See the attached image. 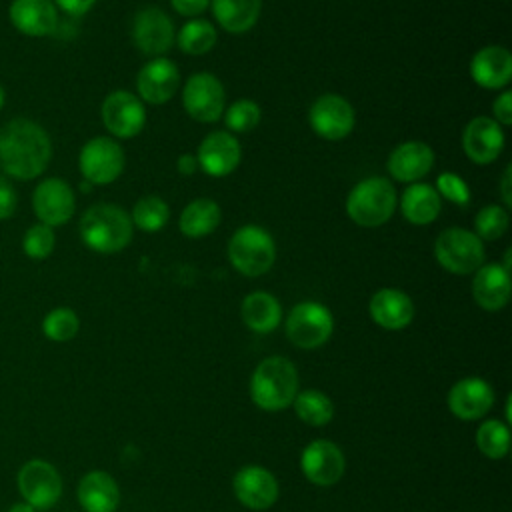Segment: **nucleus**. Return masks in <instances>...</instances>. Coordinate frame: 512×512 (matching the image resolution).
<instances>
[{"label":"nucleus","mask_w":512,"mask_h":512,"mask_svg":"<svg viewBox=\"0 0 512 512\" xmlns=\"http://www.w3.org/2000/svg\"><path fill=\"white\" fill-rule=\"evenodd\" d=\"M52 158V140L34 120L14 118L0 130V168L16 180L40 176Z\"/></svg>","instance_id":"obj_1"},{"label":"nucleus","mask_w":512,"mask_h":512,"mask_svg":"<svg viewBox=\"0 0 512 512\" xmlns=\"http://www.w3.org/2000/svg\"><path fill=\"white\" fill-rule=\"evenodd\" d=\"M298 394V370L284 356L264 358L250 378L252 402L266 410L278 412L292 404Z\"/></svg>","instance_id":"obj_2"},{"label":"nucleus","mask_w":512,"mask_h":512,"mask_svg":"<svg viewBox=\"0 0 512 512\" xmlns=\"http://www.w3.org/2000/svg\"><path fill=\"white\" fill-rule=\"evenodd\" d=\"M132 220L126 210L114 204H94L80 218L82 242L100 254L124 250L132 240Z\"/></svg>","instance_id":"obj_3"},{"label":"nucleus","mask_w":512,"mask_h":512,"mask_svg":"<svg viewBox=\"0 0 512 512\" xmlns=\"http://www.w3.org/2000/svg\"><path fill=\"white\" fill-rule=\"evenodd\" d=\"M396 204L398 196L394 184L382 176H370L348 192L346 214L358 226L376 228L392 218Z\"/></svg>","instance_id":"obj_4"},{"label":"nucleus","mask_w":512,"mask_h":512,"mask_svg":"<svg viewBox=\"0 0 512 512\" xmlns=\"http://www.w3.org/2000/svg\"><path fill=\"white\" fill-rule=\"evenodd\" d=\"M230 264L244 276L266 274L276 260V244L268 230L256 224L238 228L228 242Z\"/></svg>","instance_id":"obj_5"},{"label":"nucleus","mask_w":512,"mask_h":512,"mask_svg":"<svg viewBox=\"0 0 512 512\" xmlns=\"http://www.w3.org/2000/svg\"><path fill=\"white\" fill-rule=\"evenodd\" d=\"M438 264L452 274H470L484 264L482 240L466 228H446L434 242Z\"/></svg>","instance_id":"obj_6"},{"label":"nucleus","mask_w":512,"mask_h":512,"mask_svg":"<svg viewBox=\"0 0 512 512\" xmlns=\"http://www.w3.org/2000/svg\"><path fill=\"white\" fill-rule=\"evenodd\" d=\"M334 330L332 312L320 302H300L296 304L286 318V336L288 340L304 350L320 348L328 342Z\"/></svg>","instance_id":"obj_7"},{"label":"nucleus","mask_w":512,"mask_h":512,"mask_svg":"<svg viewBox=\"0 0 512 512\" xmlns=\"http://www.w3.org/2000/svg\"><path fill=\"white\" fill-rule=\"evenodd\" d=\"M124 150L122 146L108 138L96 136L88 140L78 156V168L88 184L104 186L114 182L124 170Z\"/></svg>","instance_id":"obj_8"},{"label":"nucleus","mask_w":512,"mask_h":512,"mask_svg":"<svg viewBox=\"0 0 512 512\" xmlns=\"http://www.w3.org/2000/svg\"><path fill=\"white\" fill-rule=\"evenodd\" d=\"M18 490L36 510L52 508L62 496V478L58 470L40 458L28 460L18 470Z\"/></svg>","instance_id":"obj_9"},{"label":"nucleus","mask_w":512,"mask_h":512,"mask_svg":"<svg viewBox=\"0 0 512 512\" xmlns=\"http://www.w3.org/2000/svg\"><path fill=\"white\" fill-rule=\"evenodd\" d=\"M224 86L210 72L192 74L182 90V104L186 112L198 122H216L224 114Z\"/></svg>","instance_id":"obj_10"},{"label":"nucleus","mask_w":512,"mask_h":512,"mask_svg":"<svg viewBox=\"0 0 512 512\" xmlns=\"http://www.w3.org/2000/svg\"><path fill=\"white\" fill-rule=\"evenodd\" d=\"M32 208L38 222L54 228L66 224L72 218L76 210V198L66 180L46 178L34 188Z\"/></svg>","instance_id":"obj_11"},{"label":"nucleus","mask_w":512,"mask_h":512,"mask_svg":"<svg viewBox=\"0 0 512 512\" xmlns=\"http://www.w3.org/2000/svg\"><path fill=\"white\" fill-rule=\"evenodd\" d=\"M102 122L112 136L134 138L146 124L144 104L132 92L116 90L102 102Z\"/></svg>","instance_id":"obj_12"},{"label":"nucleus","mask_w":512,"mask_h":512,"mask_svg":"<svg viewBox=\"0 0 512 512\" xmlns=\"http://www.w3.org/2000/svg\"><path fill=\"white\" fill-rule=\"evenodd\" d=\"M354 108L338 94H324L310 106V126L324 140H342L354 128Z\"/></svg>","instance_id":"obj_13"},{"label":"nucleus","mask_w":512,"mask_h":512,"mask_svg":"<svg viewBox=\"0 0 512 512\" xmlns=\"http://www.w3.org/2000/svg\"><path fill=\"white\" fill-rule=\"evenodd\" d=\"M132 40L136 48L146 56H162L174 44L172 20L156 6H148L136 12L132 22Z\"/></svg>","instance_id":"obj_14"},{"label":"nucleus","mask_w":512,"mask_h":512,"mask_svg":"<svg viewBox=\"0 0 512 512\" xmlns=\"http://www.w3.org/2000/svg\"><path fill=\"white\" fill-rule=\"evenodd\" d=\"M300 468L308 482L316 486H332L344 476L346 458L334 442L314 440L302 450Z\"/></svg>","instance_id":"obj_15"},{"label":"nucleus","mask_w":512,"mask_h":512,"mask_svg":"<svg viewBox=\"0 0 512 512\" xmlns=\"http://www.w3.org/2000/svg\"><path fill=\"white\" fill-rule=\"evenodd\" d=\"M234 494L250 510H266L278 500V482L274 474L258 464H248L234 474Z\"/></svg>","instance_id":"obj_16"},{"label":"nucleus","mask_w":512,"mask_h":512,"mask_svg":"<svg viewBox=\"0 0 512 512\" xmlns=\"http://www.w3.org/2000/svg\"><path fill=\"white\" fill-rule=\"evenodd\" d=\"M242 158V148L236 136L224 130L210 132L198 146L196 162L198 166L214 178H222L232 174Z\"/></svg>","instance_id":"obj_17"},{"label":"nucleus","mask_w":512,"mask_h":512,"mask_svg":"<svg viewBox=\"0 0 512 512\" xmlns=\"http://www.w3.org/2000/svg\"><path fill=\"white\" fill-rule=\"evenodd\" d=\"M446 402L458 420L470 422L488 414L494 404V390L484 378L468 376L452 384Z\"/></svg>","instance_id":"obj_18"},{"label":"nucleus","mask_w":512,"mask_h":512,"mask_svg":"<svg viewBox=\"0 0 512 512\" xmlns=\"http://www.w3.org/2000/svg\"><path fill=\"white\" fill-rule=\"evenodd\" d=\"M462 148H464V154L474 164L494 162L504 148L502 126L494 118H488V116L472 118L464 126Z\"/></svg>","instance_id":"obj_19"},{"label":"nucleus","mask_w":512,"mask_h":512,"mask_svg":"<svg viewBox=\"0 0 512 512\" xmlns=\"http://www.w3.org/2000/svg\"><path fill=\"white\" fill-rule=\"evenodd\" d=\"M180 84V72L178 66L168 58H152L146 62L136 78V88L140 94V100L148 104H164L168 102Z\"/></svg>","instance_id":"obj_20"},{"label":"nucleus","mask_w":512,"mask_h":512,"mask_svg":"<svg viewBox=\"0 0 512 512\" xmlns=\"http://www.w3.org/2000/svg\"><path fill=\"white\" fill-rule=\"evenodd\" d=\"M8 18L26 36H50L58 28V10L52 0H12Z\"/></svg>","instance_id":"obj_21"},{"label":"nucleus","mask_w":512,"mask_h":512,"mask_svg":"<svg viewBox=\"0 0 512 512\" xmlns=\"http://www.w3.org/2000/svg\"><path fill=\"white\" fill-rule=\"evenodd\" d=\"M472 80L486 90L504 88L512 80V54L504 46H484L470 60Z\"/></svg>","instance_id":"obj_22"},{"label":"nucleus","mask_w":512,"mask_h":512,"mask_svg":"<svg viewBox=\"0 0 512 512\" xmlns=\"http://www.w3.org/2000/svg\"><path fill=\"white\" fill-rule=\"evenodd\" d=\"M434 166V150L420 140L398 144L388 156V172L398 182H416Z\"/></svg>","instance_id":"obj_23"},{"label":"nucleus","mask_w":512,"mask_h":512,"mask_svg":"<svg viewBox=\"0 0 512 512\" xmlns=\"http://www.w3.org/2000/svg\"><path fill=\"white\" fill-rule=\"evenodd\" d=\"M370 318L384 330H402L414 318L410 296L398 288H382L368 302Z\"/></svg>","instance_id":"obj_24"},{"label":"nucleus","mask_w":512,"mask_h":512,"mask_svg":"<svg viewBox=\"0 0 512 512\" xmlns=\"http://www.w3.org/2000/svg\"><path fill=\"white\" fill-rule=\"evenodd\" d=\"M476 304L488 312L502 310L510 300V272L500 264H482L472 280Z\"/></svg>","instance_id":"obj_25"},{"label":"nucleus","mask_w":512,"mask_h":512,"mask_svg":"<svg viewBox=\"0 0 512 512\" xmlns=\"http://www.w3.org/2000/svg\"><path fill=\"white\" fill-rule=\"evenodd\" d=\"M76 496L86 512H114L120 504V488L104 470L84 474L78 482Z\"/></svg>","instance_id":"obj_26"},{"label":"nucleus","mask_w":512,"mask_h":512,"mask_svg":"<svg viewBox=\"0 0 512 512\" xmlns=\"http://www.w3.org/2000/svg\"><path fill=\"white\" fill-rule=\"evenodd\" d=\"M400 210L402 216L416 226L430 224L438 218L442 210V198L430 184H410L400 198Z\"/></svg>","instance_id":"obj_27"},{"label":"nucleus","mask_w":512,"mask_h":512,"mask_svg":"<svg viewBox=\"0 0 512 512\" xmlns=\"http://www.w3.org/2000/svg\"><path fill=\"white\" fill-rule=\"evenodd\" d=\"M240 316L244 324L256 334L272 332L282 320L280 302L262 290L250 292L240 304Z\"/></svg>","instance_id":"obj_28"},{"label":"nucleus","mask_w":512,"mask_h":512,"mask_svg":"<svg viewBox=\"0 0 512 512\" xmlns=\"http://www.w3.org/2000/svg\"><path fill=\"white\" fill-rule=\"evenodd\" d=\"M216 22L232 34L250 30L260 16L262 0H210Z\"/></svg>","instance_id":"obj_29"},{"label":"nucleus","mask_w":512,"mask_h":512,"mask_svg":"<svg viewBox=\"0 0 512 512\" xmlns=\"http://www.w3.org/2000/svg\"><path fill=\"white\" fill-rule=\"evenodd\" d=\"M220 206L210 198H196L180 214V232L188 238H204L220 224Z\"/></svg>","instance_id":"obj_30"},{"label":"nucleus","mask_w":512,"mask_h":512,"mask_svg":"<svg viewBox=\"0 0 512 512\" xmlns=\"http://www.w3.org/2000/svg\"><path fill=\"white\" fill-rule=\"evenodd\" d=\"M296 416L308 426H326L334 418L332 400L320 390H298L292 400Z\"/></svg>","instance_id":"obj_31"},{"label":"nucleus","mask_w":512,"mask_h":512,"mask_svg":"<svg viewBox=\"0 0 512 512\" xmlns=\"http://www.w3.org/2000/svg\"><path fill=\"white\" fill-rule=\"evenodd\" d=\"M182 52L190 56H202L216 44V28L208 20H188L174 36Z\"/></svg>","instance_id":"obj_32"},{"label":"nucleus","mask_w":512,"mask_h":512,"mask_svg":"<svg viewBox=\"0 0 512 512\" xmlns=\"http://www.w3.org/2000/svg\"><path fill=\"white\" fill-rule=\"evenodd\" d=\"M170 218V208L160 196H144L140 198L130 214L132 226L140 228L142 232H158L166 226Z\"/></svg>","instance_id":"obj_33"},{"label":"nucleus","mask_w":512,"mask_h":512,"mask_svg":"<svg viewBox=\"0 0 512 512\" xmlns=\"http://www.w3.org/2000/svg\"><path fill=\"white\" fill-rule=\"evenodd\" d=\"M478 450L492 460H500L510 450V430L500 420H484L476 430Z\"/></svg>","instance_id":"obj_34"},{"label":"nucleus","mask_w":512,"mask_h":512,"mask_svg":"<svg viewBox=\"0 0 512 512\" xmlns=\"http://www.w3.org/2000/svg\"><path fill=\"white\" fill-rule=\"evenodd\" d=\"M80 320L72 308L60 306L50 310L42 320V332L52 342H68L78 334Z\"/></svg>","instance_id":"obj_35"},{"label":"nucleus","mask_w":512,"mask_h":512,"mask_svg":"<svg viewBox=\"0 0 512 512\" xmlns=\"http://www.w3.org/2000/svg\"><path fill=\"white\" fill-rule=\"evenodd\" d=\"M508 224V210L498 204H488L474 218V234L480 240H498L508 230Z\"/></svg>","instance_id":"obj_36"},{"label":"nucleus","mask_w":512,"mask_h":512,"mask_svg":"<svg viewBox=\"0 0 512 512\" xmlns=\"http://www.w3.org/2000/svg\"><path fill=\"white\" fill-rule=\"evenodd\" d=\"M260 122V106L254 100L242 98L224 110V124L232 132H250Z\"/></svg>","instance_id":"obj_37"},{"label":"nucleus","mask_w":512,"mask_h":512,"mask_svg":"<svg viewBox=\"0 0 512 512\" xmlns=\"http://www.w3.org/2000/svg\"><path fill=\"white\" fill-rule=\"evenodd\" d=\"M56 246V234L54 228L38 222L30 226L22 238V250L32 260H44L52 254Z\"/></svg>","instance_id":"obj_38"},{"label":"nucleus","mask_w":512,"mask_h":512,"mask_svg":"<svg viewBox=\"0 0 512 512\" xmlns=\"http://www.w3.org/2000/svg\"><path fill=\"white\" fill-rule=\"evenodd\" d=\"M440 198H446L450 200L452 204H458V206H466L470 202V188L466 184V180H462L458 174L454 172H442L438 178H436V188Z\"/></svg>","instance_id":"obj_39"},{"label":"nucleus","mask_w":512,"mask_h":512,"mask_svg":"<svg viewBox=\"0 0 512 512\" xmlns=\"http://www.w3.org/2000/svg\"><path fill=\"white\" fill-rule=\"evenodd\" d=\"M16 206H18V194L10 184V180L4 174H0V220L12 218L16 212Z\"/></svg>","instance_id":"obj_40"},{"label":"nucleus","mask_w":512,"mask_h":512,"mask_svg":"<svg viewBox=\"0 0 512 512\" xmlns=\"http://www.w3.org/2000/svg\"><path fill=\"white\" fill-rule=\"evenodd\" d=\"M492 112H494V120H496L500 126H508V124L512 122V94H510L508 90L502 92V94L494 100Z\"/></svg>","instance_id":"obj_41"},{"label":"nucleus","mask_w":512,"mask_h":512,"mask_svg":"<svg viewBox=\"0 0 512 512\" xmlns=\"http://www.w3.org/2000/svg\"><path fill=\"white\" fill-rule=\"evenodd\" d=\"M170 4L182 16H198L208 8L210 0H170Z\"/></svg>","instance_id":"obj_42"},{"label":"nucleus","mask_w":512,"mask_h":512,"mask_svg":"<svg viewBox=\"0 0 512 512\" xmlns=\"http://www.w3.org/2000/svg\"><path fill=\"white\" fill-rule=\"evenodd\" d=\"M96 2L98 0H54V6H58L60 10H64L70 16H82V14L90 12Z\"/></svg>","instance_id":"obj_43"},{"label":"nucleus","mask_w":512,"mask_h":512,"mask_svg":"<svg viewBox=\"0 0 512 512\" xmlns=\"http://www.w3.org/2000/svg\"><path fill=\"white\" fill-rule=\"evenodd\" d=\"M500 196L506 206H512V166L510 164L504 168V174L500 180Z\"/></svg>","instance_id":"obj_44"},{"label":"nucleus","mask_w":512,"mask_h":512,"mask_svg":"<svg viewBox=\"0 0 512 512\" xmlns=\"http://www.w3.org/2000/svg\"><path fill=\"white\" fill-rule=\"evenodd\" d=\"M176 166H178V170H180L182 174H194L196 168H198V162H196V156H192V154H182V156L178 158Z\"/></svg>","instance_id":"obj_45"},{"label":"nucleus","mask_w":512,"mask_h":512,"mask_svg":"<svg viewBox=\"0 0 512 512\" xmlns=\"http://www.w3.org/2000/svg\"><path fill=\"white\" fill-rule=\"evenodd\" d=\"M8 512H38L34 506H30L28 502H18V504H14Z\"/></svg>","instance_id":"obj_46"},{"label":"nucleus","mask_w":512,"mask_h":512,"mask_svg":"<svg viewBox=\"0 0 512 512\" xmlns=\"http://www.w3.org/2000/svg\"><path fill=\"white\" fill-rule=\"evenodd\" d=\"M4 100H6V92H4V88H2V84H0V110H2V106H4Z\"/></svg>","instance_id":"obj_47"}]
</instances>
